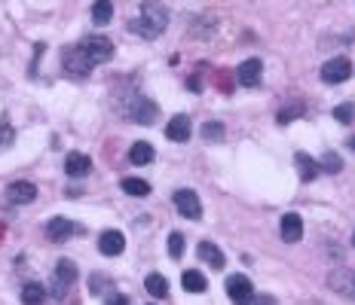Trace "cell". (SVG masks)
Instances as JSON below:
<instances>
[{"label":"cell","mask_w":355,"mask_h":305,"mask_svg":"<svg viewBox=\"0 0 355 305\" xmlns=\"http://www.w3.org/2000/svg\"><path fill=\"white\" fill-rule=\"evenodd\" d=\"M166 25H169V10L166 6L156 3V0H144L141 10H138V16L129 22V31L138 34V37H144V40H153V37H160V34L166 31Z\"/></svg>","instance_id":"obj_1"},{"label":"cell","mask_w":355,"mask_h":305,"mask_svg":"<svg viewBox=\"0 0 355 305\" xmlns=\"http://www.w3.org/2000/svg\"><path fill=\"white\" fill-rule=\"evenodd\" d=\"M123 113L132 119V123H138V125H153L156 116H160V107H156L151 98L135 95V98H129V104L123 107Z\"/></svg>","instance_id":"obj_2"},{"label":"cell","mask_w":355,"mask_h":305,"mask_svg":"<svg viewBox=\"0 0 355 305\" xmlns=\"http://www.w3.org/2000/svg\"><path fill=\"white\" fill-rule=\"evenodd\" d=\"M86 52V59L92 61V65H104V61L113 59V43L108 37H98V34H92V37H86L83 43H77Z\"/></svg>","instance_id":"obj_3"},{"label":"cell","mask_w":355,"mask_h":305,"mask_svg":"<svg viewBox=\"0 0 355 305\" xmlns=\"http://www.w3.org/2000/svg\"><path fill=\"white\" fill-rule=\"evenodd\" d=\"M77 262L74 260H59L55 262V278H52V296L55 299H61L65 296V290L68 287H74V281H77Z\"/></svg>","instance_id":"obj_4"},{"label":"cell","mask_w":355,"mask_h":305,"mask_svg":"<svg viewBox=\"0 0 355 305\" xmlns=\"http://www.w3.org/2000/svg\"><path fill=\"white\" fill-rule=\"evenodd\" d=\"M61 65H65V70H68L70 76H89V70L95 67L86 59V52H83L80 46H68L65 55H61Z\"/></svg>","instance_id":"obj_5"},{"label":"cell","mask_w":355,"mask_h":305,"mask_svg":"<svg viewBox=\"0 0 355 305\" xmlns=\"http://www.w3.org/2000/svg\"><path fill=\"white\" fill-rule=\"evenodd\" d=\"M227 296L233 299V305H251L254 299V287L245 275H230L227 278Z\"/></svg>","instance_id":"obj_6"},{"label":"cell","mask_w":355,"mask_h":305,"mask_svg":"<svg viewBox=\"0 0 355 305\" xmlns=\"http://www.w3.org/2000/svg\"><path fill=\"white\" fill-rule=\"evenodd\" d=\"M260 80H264V65H260V59H245L242 65L236 67V83L245 89H254L260 86Z\"/></svg>","instance_id":"obj_7"},{"label":"cell","mask_w":355,"mask_h":305,"mask_svg":"<svg viewBox=\"0 0 355 305\" xmlns=\"http://www.w3.org/2000/svg\"><path fill=\"white\" fill-rule=\"evenodd\" d=\"M328 287L346 299H355V272L352 269H334L328 275Z\"/></svg>","instance_id":"obj_8"},{"label":"cell","mask_w":355,"mask_h":305,"mask_svg":"<svg viewBox=\"0 0 355 305\" xmlns=\"http://www.w3.org/2000/svg\"><path fill=\"white\" fill-rule=\"evenodd\" d=\"M175 208L181 211V217L187 220H200L202 217V202L193 189H178L175 193Z\"/></svg>","instance_id":"obj_9"},{"label":"cell","mask_w":355,"mask_h":305,"mask_svg":"<svg viewBox=\"0 0 355 305\" xmlns=\"http://www.w3.org/2000/svg\"><path fill=\"white\" fill-rule=\"evenodd\" d=\"M83 232V226H77L74 220H68V217H52L49 220V226H46V235L55 241V244H61V241H68L70 235H80Z\"/></svg>","instance_id":"obj_10"},{"label":"cell","mask_w":355,"mask_h":305,"mask_svg":"<svg viewBox=\"0 0 355 305\" xmlns=\"http://www.w3.org/2000/svg\"><path fill=\"white\" fill-rule=\"evenodd\" d=\"M37 198V187L31 180H16L6 187V202L10 204H31Z\"/></svg>","instance_id":"obj_11"},{"label":"cell","mask_w":355,"mask_h":305,"mask_svg":"<svg viewBox=\"0 0 355 305\" xmlns=\"http://www.w3.org/2000/svg\"><path fill=\"white\" fill-rule=\"evenodd\" d=\"M349 74H352L349 59H331L328 65L322 67V80L331 83V86H337V83H346V80H349Z\"/></svg>","instance_id":"obj_12"},{"label":"cell","mask_w":355,"mask_h":305,"mask_svg":"<svg viewBox=\"0 0 355 305\" xmlns=\"http://www.w3.org/2000/svg\"><path fill=\"white\" fill-rule=\"evenodd\" d=\"M123 247H126V238H123V232H117V229H108L98 238V251H102L104 257H119Z\"/></svg>","instance_id":"obj_13"},{"label":"cell","mask_w":355,"mask_h":305,"mask_svg":"<svg viewBox=\"0 0 355 305\" xmlns=\"http://www.w3.org/2000/svg\"><path fill=\"white\" fill-rule=\"evenodd\" d=\"M279 229H282V238L288 241V244H294V241H300L303 238V220H300V214H285L282 217V223H279Z\"/></svg>","instance_id":"obj_14"},{"label":"cell","mask_w":355,"mask_h":305,"mask_svg":"<svg viewBox=\"0 0 355 305\" xmlns=\"http://www.w3.org/2000/svg\"><path fill=\"white\" fill-rule=\"evenodd\" d=\"M190 132H193V125H190V116H172V123L166 125V138L169 140H178V144H184V140H190Z\"/></svg>","instance_id":"obj_15"},{"label":"cell","mask_w":355,"mask_h":305,"mask_svg":"<svg viewBox=\"0 0 355 305\" xmlns=\"http://www.w3.org/2000/svg\"><path fill=\"white\" fill-rule=\"evenodd\" d=\"M196 253H200V260H205L211 269H224V262H227V257L221 253V247H218L215 241H200Z\"/></svg>","instance_id":"obj_16"},{"label":"cell","mask_w":355,"mask_h":305,"mask_svg":"<svg viewBox=\"0 0 355 305\" xmlns=\"http://www.w3.org/2000/svg\"><path fill=\"white\" fill-rule=\"evenodd\" d=\"M65 171H68V177H86L92 171V159L83 153H70L65 159Z\"/></svg>","instance_id":"obj_17"},{"label":"cell","mask_w":355,"mask_h":305,"mask_svg":"<svg viewBox=\"0 0 355 305\" xmlns=\"http://www.w3.org/2000/svg\"><path fill=\"white\" fill-rule=\"evenodd\" d=\"M303 113H307V104L294 98V101H288L285 107H279V113H276V123H279V125H288V123H294V119H300Z\"/></svg>","instance_id":"obj_18"},{"label":"cell","mask_w":355,"mask_h":305,"mask_svg":"<svg viewBox=\"0 0 355 305\" xmlns=\"http://www.w3.org/2000/svg\"><path fill=\"white\" fill-rule=\"evenodd\" d=\"M181 284L187 293H205L209 290V281H205L202 272H196V269H187V272L181 275Z\"/></svg>","instance_id":"obj_19"},{"label":"cell","mask_w":355,"mask_h":305,"mask_svg":"<svg viewBox=\"0 0 355 305\" xmlns=\"http://www.w3.org/2000/svg\"><path fill=\"white\" fill-rule=\"evenodd\" d=\"M294 162H297V171H300V177H303L307 183L318 177V165H316V159H312L309 153H297V156H294Z\"/></svg>","instance_id":"obj_20"},{"label":"cell","mask_w":355,"mask_h":305,"mask_svg":"<svg viewBox=\"0 0 355 305\" xmlns=\"http://www.w3.org/2000/svg\"><path fill=\"white\" fill-rule=\"evenodd\" d=\"M153 147L147 144V140H138V144H132L129 150V162L132 165H147V162H153Z\"/></svg>","instance_id":"obj_21"},{"label":"cell","mask_w":355,"mask_h":305,"mask_svg":"<svg viewBox=\"0 0 355 305\" xmlns=\"http://www.w3.org/2000/svg\"><path fill=\"white\" fill-rule=\"evenodd\" d=\"M22 302L25 305H44L46 302V287L44 284H37V281L25 284L22 287Z\"/></svg>","instance_id":"obj_22"},{"label":"cell","mask_w":355,"mask_h":305,"mask_svg":"<svg viewBox=\"0 0 355 305\" xmlns=\"http://www.w3.org/2000/svg\"><path fill=\"white\" fill-rule=\"evenodd\" d=\"M123 193L126 196H135V198H144V196H151V183L147 180H138V177H123Z\"/></svg>","instance_id":"obj_23"},{"label":"cell","mask_w":355,"mask_h":305,"mask_svg":"<svg viewBox=\"0 0 355 305\" xmlns=\"http://www.w3.org/2000/svg\"><path fill=\"white\" fill-rule=\"evenodd\" d=\"M144 287H147V293L153 296V299H162V296H169V281L162 278V275H147L144 278Z\"/></svg>","instance_id":"obj_24"},{"label":"cell","mask_w":355,"mask_h":305,"mask_svg":"<svg viewBox=\"0 0 355 305\" xmlns=\"http://www.w3.org/2000/svg\"><path fill=\"white\" fill-rule=\"evenodd\" d=\"M113 16V3L111 0H95V6H92V22L95 25H108Z\"/></svg>","instance_id":"obj_25"},{"label":"cell","mask_w":355,"mask_h":305,"mask_svg":"<svg viewBox=\"0 0 355 305\" xmlns=\"http://www.w3.org/2000/svg\"><path fill=\"white\" fill-rule=\"evenodd\" d=\"M169 257H184V235L181 232H172V235H169Z\"/></svg>","instance_id":"obj_26"},{"label":"cell","mask_w":355,"mask_h":305,"mask_svg":"<svg viewBox=\"0 0 355 305\" xmlns=\"http://www.w3.org/2000/svg\"><path fill=\"white\" fill-rule=\"evenodd\" d=\"M202 138L205 140H221L224 138V123H205L202 125Z\"/></svg>","instance_id":"obj_27"},{"label":"cell","mask_w":355,"mask_h":305,"mask_svg":"<svg viewBox=\"0 0 355 305\" xmlns=\"http://www.w3.org/2000/svg\"><path fill=\"white\" fill-rule=\"evenodd\" d=\"M334 119H337V123H352L355 119V104H340V107H334Z\"/></svg>","instance_id":"obj_28"},{"label":"cell","mask_w":355,"mask_h":305,"mask_svg":"<svg viewBox=\"0 0 355 305\" xmlns=\"http://www.w3.org/2000/svg\"><path fill=\"white\" fill-rule=\"evenodd\" d=\"M322 168H325L328 174H337L340 168H343V162H340L337 153H325V156H322Z\"/></svg>","instance_id":"obj_29"},{"label":"cell","mask_w":355,"mask_h":305,"mask_svg":"<svg viewBox=\"0 0 355 305\" xmlns=\"http://www.w3.org/2000/svg\"><path fill=\"white\" fill-rule=\"evenodd\" d=\"M89 290H92V293H108V290H111V281L108 278H104V275H92V278H89Z\"/></svg>","instance_id":"obj_30"},{"label":"cell","mask_w":355,"mask_h":305,"mask_svg":"<svg viewBox=\"0 0 355 305\" xmlns=\"http://www.w3.org/2000/svg\"><path fill=\"white\" fill-rule=\"evenodd\" d=\"M218 89L227 92V95L233 92V76H227V70H218Z\"/></svg>","instance_id":"obj_31"},{"label":"cell","mask_w":355,"mask_h":305,"mask_svg":"<svg viewBox=\"0 0 355 305\" xmlns=\"http://www.w3.org/2000/svg\"><path fill=\"white\" fill-rule=\"evenodd\" d=\"M254 305H276V299L269 293H254V299H251Z\"/></svg>","instance_id":"obj_32"},{"label":"cell","mask_w":355,"mask_h":305,"mask_svg":"<svg viewBox=\"0 0 355 305\" xmlns=\"http://www.w3.org/2000/svg\"><path fill=\"white\" fill-rule=\"evenodd\" d=\"M108 305H129V299H126L123 293H113V290H111V293H108Z\"/></svg>","instance_id":"obj_33"},{"label":"cell","mask_w":355,"mask_h":305,"mask_svg":"<svg viewBox=\"0 0 355 305\" xmlns=\"http://www.w3.org/2000/svg\"><path fill=\"white\" fill-rule=\"evenodd\" d=\"M187 86H190V89H193V92H200V89H202L200 76H190V80H187Z\"/></svg>","instance_id":"obj_34"},{"label":"cell","mask_w":355,"mask_h":305,"mask_svg":"<svg viewBox=\"0 0 355 305\" xmlns=\"http://www.w3.org/2000/svg\"><path fill=\"white\" fill-rule=\"evenodd\" d=\"M0 238H3V223H0Z\"/></svg>","instance_id":"obj_35"},{"label":"cell","mask_w":355,"mask_h":305,"mask_svg":"<svg viewBox=\"0 0 355 305\" xmlns=\"http://www.w3.org/2000/svg\"><path fill=\"white\" fill-rule=\"evenodd\" d=\"M349 147H352V150H355V140H352V144H349Z\"/></svg>","instance_id":"obj_36"},{"label":"cell","mask_w":355,"mask_h":305,"mask_svg":"<svg viewBox=\"0 0 355 305\" xmlns=\"http://www.w3.org/2000/svg\"><path fill=\"white\" fill-rule=\"evenodd\" d=\"M352 244H355V235H352Z\"/></svg>","instance_id":"obj_37"}]
</instances>
